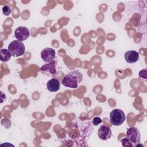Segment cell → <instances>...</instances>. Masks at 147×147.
<instances>
[{
    "mask_svg": "<svg viewBox=\"0 0 147 147\" xmlns=\"http://www.w3.org/2000/svg\"><path fill=\"white\" fill-rule=\"evenodd\" d=\"M83 79L82 74L78 70L69 72L64 76L62 80V84L67 87L76 88L78 85Z\"/></svg>",
    "mask_w": 147,
    "mask_h": 147,
    "instance_id": "obj_1",
    "label": "cell"
},
{
    "mask_svg": "<svg viewBox=\"0 0 147 147\" xmlns=\"http://www.w3.org/2000/svg\"><path fill=\"white\" fill-rule=\"evenodd\" d=\"M8 51L11 56L18 57L23 55L25 51L24 44L19 40H13L8 45Z\"/></svg>",
    "mask_w": 147,
    "mask_h": 147,
    "instance_id": "obj_2",
    "label": "cell"
},
{
    "mask_svg": "<svg viewBox=\"0 0 147 147\" xmlns=\"http://www.w3.org/2000/svg\"><path fill=\"white\" fill-rule=\"evenodd\" d=\"M110 121L112 125L114 126H120L125 121V114L124 112L118 109H115L110 114Z\"/></svg>",
    "mask_w": 147,
    "mask_h": 147,
    "instance_id": "obj_3",
    "label": "cell"
},
{
    "mask_svg": "<svg viewBox=\"0 0 147 147\" xmlns=\"http://www.w3.org/2000/svg\"><path fill=\"white\" fill-rule=\"evenodd\" d=\"M126 137L129 141L136 146L140 142L141 134L139 130L136 127H131L129 128L126 132Z\"/></svg>",
    "mask_w": 147,
    "mask_h": 147,
    "instance_id": "obj_4",
    "label": "cell"
},
{
    "mask_svg": "<svg viewBox=\"0 0 147 147\" xmlns=\"http://www.w3.org/2000/svg\"><path fill=\"white\" fill-rule=\"evenodd\" d=\"M14 36L17 40L23 41L26 40L30 36L29 29L25 26H19L15 30Z\"/></svg>",
    "mask_w": 147,
    "mask_h": 147,
    "instance_id": "obj_5",
    "label": "cell"
},
{
    "mask_svg": "<svg viewBox=\"0 0 147 147\" xmlns=\"http://www.w3.org/2000/svg\"><path fill=\"white\" fill-rule=\"evenodd\" d=\"M55 51L51 48H45L43 49L40 53L42 60L46 63L52 61L55 57Z\"/></svg>",
    "mask_w": 147,
    "mask_h": 147,
    "instance_id": "obj_6",
    "label": "cell"
},
{
    "mask_svg": "<svg viewBox=\"0 0 147 147\" xmlns=\"http://www.w3.org/2000/svg\"><path fill=\"white\" fill-rule=\"evenodd\" d=\"M98 136L103 141L108 140L111 136V129L105 125L100 126L98 131Z\"/></svg>",
    "mask_w": 147,
    "mask_h": 147,
    "instance_id": "obj_7",
    "label": "cell"
},
{
    "mask_svg": "<svg viewBox=\"0 0 147 147\" xmlns=\"http://www.w3.org/2000/svg\"><path fill=\"white\" fill-rule=\"evenodd\" d=\"M125 59L128 63H135L139 59V53L134 50L128 51L125 53Z\"/></svg>",
    "mask_w": 147,
    "mask_h": 147,
    "instance_id": "obj_8",
    "label": "cell"
},
{
    "mask_svg": "<svg viewBox=\"0 0 147 147\" xmlns=\"http://www.w3.org/2000/svg\"><path fill=\"white\" fill-rule=\"evenodd\" d=\"M56 62L55 60H52L48 64H45L40 68V71L44 73L48 72L51 75H55L56 74Z\"/></svg>",
    "mask_w": 147,
    "mask_h": 147,
    "instance_id": "obj_9",
    "label": "cell"
},
{
    "mask_svg": "<svg viewBox=\"0 0 147 147\" xmlns=\"http://www.w3.org/2000/svg\"><path fill=\"white\" fill-rule=\"evenodd\" d=\"M47 87L48 91L51 92H56L60 89V83L58 79L52 78L48 81Z\"/></svg>",
    "mask_w": 147,
    "mask_h": 147,
    "instance_id": "obj_10",
    "label": "cell"
},
{
    "mask_svg": "<svg viewBox=\"0 0 147 147\" xmlns=\"http://www.w3.org/2000/svg\"><path fill=\"white\" fill-rule=\"evenodd\" d=\"M1 60L2 62H7L11 58V54L7 49H1L0 50Z\"/></svg>",
    "mask_w": 147,
    "mask_h": 147,
    "instance_id": "obj_11",
    "label": "cell"
},
{
    "mask_svg": "<svg viewBox=\"0 0 147 147\" xmlns=\"http://www.w3.org/2000/svg\"><path fill=\"white\" fill-rule=\"evenodd\" d=\"M11 11V9L10 6L9 5H5L2 7V13L4 16H8L10 14Z\"/></svg>",
    "mask_w": 147,
    "mask_h": 147,
    "instance_id": "obj_12",
    "label": "cell"
},
{
    "mask_svg": "<svg viewBox=\"0 0 147 147\" xmlns=\"http://www.w3.org/2000/svg\"><path fill=\"white\" fill-rule=\"evenodd\" d=\"M121 142L123 146H131V147L133 146V144L129 141V140L127 137H125L122 139Z\"/></svg>",
    "mask_w": 147,
    "mask_h": 147,
    "instance_id": "obj_13",
    "label": "cell"
},
{
    "mask_svg": "<svg viewBox=\"0 0 147 147\" xmlns=\"http://www.w3.org/2000/svg\"><path fill=\"white\" fill-rule=\"evenodd\" d=\"M102 119L98 117H95L92 119V124L94 126H98L99 124L102 123Z\"/></svg>",
    "mask_w": 147,
    "mask_h": 147,
    "instance_id": "obj_14",
    "label": "cell"
}]
</instances>
